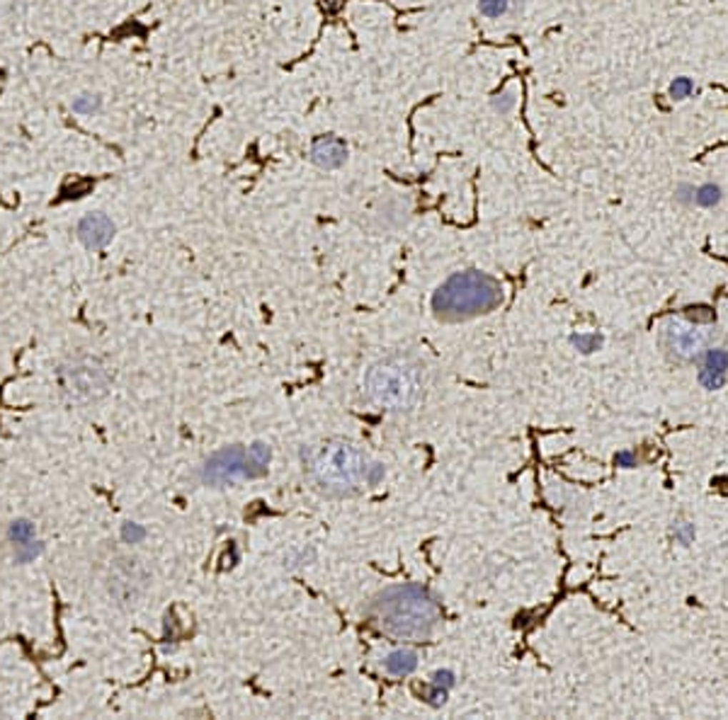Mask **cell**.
<instances>
[{
    "label": "cell",
    "mask_w": 728,
    "mask_h": 720,
    "mask_svg": "<svg viewBox=\"0 0 728 720\" xmlns=\"http://www.w3.org/2000/svg\"><path fill=\"white\" fill-rule=\"evenodd\" d=\"M372 621L396 640H425L442 621V606L430 589L420 584L391 587L372 604Z\"/></svg>",
    "instance_id": "obj_1"
},
{
    "label": "cell",
    "mask_w": 728,
    "mask_h": 720,
    "mask_svg": "<svg viewBox=\"0 0 728 720\" xmlns=\"http://www.w3.org/2000/svg\"><path fill=\"white\" fill-rule=\"evenodd\" d=\"M367 456L345 439H326L304 454L306 478L326 495H347L369 476Z\"/></svg>",
    "instance_id": "obj_2"
},
{
    "label": "cell",
    "mask_w": 728,
    "mask_h": 720,
    "mask_svg": "<svg viewBox=\"0 0 728 720\" xmlns=\"http://www.w3.org/2000/svg\"><path fill=\"white\" fill-rule=\"evenodd\" d=\"M364 393L387 412H411L423 398V374L411 356L389 354L367 369Z\"/></svg>",
    "instance_id": "obj_3"
},
{
    "label": "cell",
    "mask_w": 728,
    "mask_h": 720,
    "mask_svg": "<svg viewBox=\"0 0 728 720\" xmlns=\"http://www.w3.org/2000/svg\"><path fill=\"white\" fill-rule=\"evenodd\" d=\"M503 301V286L491 274L467 269L454 272L437 286L432 311L442 320H467L491 313Z\"/></svg>",
    "instance_id": "obj_4"
},
{
    "label": "cell",
    "mask_w": 728,
    "mask_h": 720,
    "mask_svg": "<svg viewBox=\"0 0 728 720\" xmlns=\"http://www.w3.org/2000/svg\"><path fill=\"white\" fill-rule=\"evenodd\" d=\"M272 451L267 444L255 441L250 446H226L201 466V480L206 485H231L246 478H260L267 473Z\"/></svg>",
    "instance_id": "obj_5"
},
{
    "label": "cell",
    "mask_w": 728,
    "mask_h": 720,
    "mask_svg": "<svg viewBox=\"0 0 728 720\" xmlns=\"http://www.w3.org/2000/svg\"><path fill=\"white\" fill-rule=\"evenodd\" d=\"M709 340L712 335L704 330V323H694L687 316H670L658 332L660 349L672 364H697L709 349Z\"/></svg>",
    "instance_id": "obj_6"
},
{
    "label": "cell",
    "mask_w": 728,
    "mask_h": 720,
    "mask_svg": "<svg viewBox=\"0 0 728 720\" xmlns=\"http://www.w3.org/2000/svg\"><path fill=\"white\" fill-rule=\"evenodd\" d=\"M59 389L69 403H90L107 393L109 371L97 356H76L59 369Z\"/></svg>",
    "instance_id": "obj_7"
},
{
    "label": "cell",
    "mask_w": 728,
    "mask_h": 720,
    "mask_svg": "<svg viewBox=\"0 0 728 720\" xmlns=\"http://www.w3.org/2000/svg\"><path fill=\"white\" fill-rule=\"evenodd\" d=\"M149 587V570L136 558H117L109 568L107 589L117 604L134 606Z\"/></svg>",
    "instance_id": "obj_8"
},
{
    "label": "cell",
    "mask_w": 728,
    "mask_h": 720,
    "mask_svg": "<svg viewBox=\"0 0 728 720\" xmlns=\"http://www.w3.org/2000/svg\"><path fill=\"white\" fill-rule=\"evenodd\" d=\"M697 381L707 391H719L728 381V349L726 347H709L697 359Z\"/></svg>",
    "instance_id": "obj_9"
},
{
    "label": "cell",
    "mask_w": 728,
    "mask_h": 720,
    "mask_svg": "<svg viewBox=\"0 0 728 720\" xmlns=\"http://www.w3.org/2000/svg\"><path fill=\"white\" fill-rule=\"evenodd\" d=\"M78 238L88 250H102L112 243L114 238V224L112 219L105 216V214L95 211V214H85V216L78 221Z\"/></svg>",
    "instance_id": "obj_10"
},
{
    "label": "cell",
    "mask_w": 728,
    "mask_h": 720,
    "mask_svg": "<svg viewBox=\"0 0 728 720\" xmlns=\"http://www.w3.org/2000/svg\"><path fill=\"white\" fill-rule=\"evenodd\" d=\"M311 160L314 165L323 170H338L347 160V146L345 141L328 134V136H318L311 146Z\"/></svg>",
    "instance_id": "obj_11"
},
{
    "label": "cell",
    "mask_w": 728,
    "mask_h": 720,
    "mask_svg": "<svg viewBox=\"0 0 728 720\" xmlns=\"http://www.w3.org/2000/svg\"><path fill=\"white\" fill-rule=\"evenodd\" d=\"M384 667H387V672L394 674V676H408L411 672H415V667H418V655H415L413 650H406V648L394 650L391 655H387Z\"/></svg>",
    "instance_id": "obj_12"
},
{
    "label": "cell",
    "mask_w": 728,
    "mask_h": 720,
    "mask_svg": "<svg viewBox=\"0 0 728 720\" xmlns=\"http://www.w3.org/2000/svg\"><path fill=\"white\" fill-rule=\"evenodd\" d=\"M524 0H479V12L488 20H500L522 8Z\"/></svg>",
    "instance_id": "obj_13"
},
{
    "label": "cell",
    "mask_w": 728,
    "mask_h": 720,
    "mask_svg": "<svg viewBox=\"0 0 728 720\" xmlns=\"http://www.w3.org/2000/svg\"><path fill=\"white\" fill-rule=\"evenodd\" d=\"M8 539L15 546H24V544H29V541L36 539V529L29 519H15L8 526Z\"/></svg>",
    "instance_id": "obj_14"
},
{
    "label": "cell",
    "mask_w": 728,
    "mask_h": 720,
    "mask_svg": "<svg viewBox=\"0 0 728 720\" xmlns=\"http://www.w3.org/2000/svg\"><path fill=\"white\" fill-rule=\"evenodd\" d=\"M721 199H724V192H721L719 184L704 182V184H699V187H694V204L697 206L712 209V206H717Z\"/></svg>",
    "instance_id": "obj_15"
},
{
    "label": "cell",
    "mask_w": 728,
    "mask_h": 720,
    "mask_svg": "<svg viewBox=\"0 0 728 720\" xmlns=\"http://www.w3.org/2000/svg\"><path fill=\"white\" fill-rule=\"evenodd\" d=\"M670 536L675 539V544L680 546H689L697 536V526L689 519H675L670 526Z\"/></svg>",
    "instance_id": "obj_16"
},
{
    "label": "cell",
    "mask_w": 728,
    "mask_h": 720,
    "mask_svg": "<svg viewBox=\"0 0 728 720\" xmlns=\"http://www.w3.org/2000/svg\"><path fill=\"white\" fill-rule=\"evenodd\" d=\"M571 342H573V347L580 349L583 354H590L602 347V337H599L597 332H576V335H571Z\"/></svg>",
    "instance_id": "obj_17"
},
{
    "label": "cell",
    "mask_w": 728,
    "mask_h": 720,
    "mask_svg": "<svg viewBox=\"0 0 728 720\" xmlns=\"http://www.w3.org/2000/svg\"><path fill=\"white\" fill-rule=\"evenodd\" d=\"M515 104H517V90L515 88L503 90L493 100V107H495V112H498V114H510L512 109H515Z\"/></svg>",
    "instance_id": "obj_18"
},
{
    "label": "cell",
    "mask_w": 728,
    "mask_h": 720,
    "mask_svg": "<svg viewBox=\"0 0 728 720\" xmlns=\"http://www.w3.org/2000/svg\"><path fill=\"white\" fill-rule=\"evenodd\" d=\"M668 92H670L672 100H684V97H689L694 92V83L687 76H680V78H675L670 83V90Z\"/></svg>",
    "instance_id": "obj_19"
},
{
    "label": "cell",
    "mask_w": 728,
    "mask_h": 720,
    "mask_svg": "<svg viewBox=\"0 0 728 720\" xmlns=\"http://www.w3.org/2000/svg\"><path fill=\"white\" fill-rule=\"evenodd\" d=\"M44 551V546L39 544V541H29V544H24V546H15V560L17 563H32V560L39 556V553Z\"/></svg>",
    "instance_id": "obj_20"
},
{
    "label": "cell",
    "mask_w": 728,
    "mask_h": 720,
    "mask_svg": "<svg viewBox=\"0 0 728 720\" xmlns=\"http://www.w3.org/2000/svg\"><path fill=\"white\" fill-rule=\"evenodd\" d=\"M97 109H100V97H95V95H81L73 102V112H78V114H93Z\"/></svg>",
    "instance_id": "obj_21"
},
{
    "label": "cell",
    "mask_w": 728,
    "mask_h": 720,
    "mask_svg": "<svg viewBox=\"0 0 728 720\" xmlns=\"http://www.w3.org/2000/svg\"><path fill=\"white\" fill-rule=\"evenodd\" d=\"M121 539H124V544H141V541L146 539V529L141 524H131V521H126V524L121 526Z\"/></svg>",
    "instance_id": "obj_22"
},
{
    "label": "cell",
    "mask_w": 728,
    "mask_h": 720,
    "mask_svg": "<svg viewBox=\"0 0 728 720\" xmlns=\"http://www.w3.org/2000/svg\"><path fill=\"white\" fill-rule=\"evenodd\" d=\"M675 201H680V204H684V206L694 204V187L692 184H680V187L675 189Z\"/></svg>",
    "instance_id": "obj_23"
},
{
    "label": "cell",
    "mask_w": 728,
    "mask_h": 720,
    "mask_svg": "<svg viewBox=\"0 0 728 720\" xmlns=\"http://www.w3.org/2000/svg\"><path fill=\"white\" fill-rule=\"evenodd\" d=\"M617 464H619V466H627V469H629V466H636V454H632V451H622V454H617Z\"/></svg>",
    "instance_id": "obj_24"
}]
</instances>
